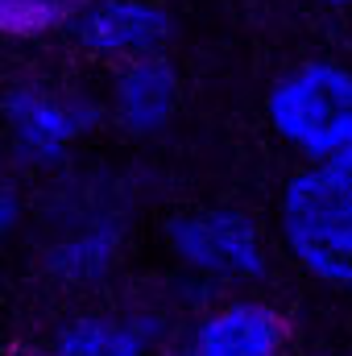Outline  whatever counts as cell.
<instances>
[{"mask_svg": "<svg viewBox=\"0 0 352 356\" xmlns=\"http://www.w3.org/2000/svg\"><path fill=\"white\" fill-rule=\"evenodd\" d=\"M71 46L104 67L162 54L175 42V13L162 0H83L67 21Z\"/></svg>", "mask_w": 352, "mask_h": 356, "instance_id": "obj_6", "label": "cell"}, {"mask_svg": "<svg viewBox=\"0 0 352 356\" xmlns=\"http://www.w3.org/2000/svg\"><path fill=\"white\" fill-rule=\"evenodd\" d=\"M315 4H336V8H344V4H352V0H315Z\"/></svg>", "mask_w": 352, "mask_h": 356, "instance_id": "obj_13", "label": "cell"}, {"mask_svg": "<svg viewBox=\"0 0 352 356\" xmlns=\"http://www.w3.org/2000/svg\"><path fill=\"white\" fill-rule=\"evenodd\" d=\"M104 124L99 91L58 75H13L0 91V162L13 175L50 178Z\"/></svg>", "mask_w": 352, "mask_h": 356, "instance_id": "obj_2", "label": "cell"}, {"mask_svg": "<svg viewBox=\"0 0 352 356\" xmlns=\"http://www.w3.org/2000/svg\"><path fill=\"white\" fill-rule=\"evenodd\" d=\"M104 120L129 137V141H154L162 137L182 112V75L175 58L141 54L129 63H116L104 88Z\"/></svg>", "mask_w": 352, "mask_h": 356, "instance_id": "obj_8", "label": "cell"}, {"mask_svg": "<svg viewBox=\"0 0 352 356\" xmlns=\"http://www.w3.org/2000/svg\"><path fill=\"white\" fill-rule=\"evenodd\" d=\"M63 4H67V8H71V17H75V13H79V4H83V0H63Z\"/></svg>", "mask_w": 352, "mask_h": 356, "instance_id": "obj_12", "label": "cell"}, {"mask_svg": "<svg viewBox=\"0 0 352 356\" xmlns=\"http://www.w3.org/2000/svg\"><path fill=\"white\" fill-rule=\"evenodd\" d=\"M0 356H46V353L38 348V353H0Z\"/></svg>", "mask_w": 352, "mask_h": 356, "instance_id": "obj_14", "label": "cell"}, {"mask_svg": "<svg viewBox=\"0 0 352 356\" xmlns=\"http://www.w3.org/2000/svg\"><path fill=\"white\" fill-rule=\"evenodd\" d=\"M154 356H286V319L265 298L228 294L203 307Z\"/></svg>", "mask_w": 352, "mask_h": 356, "instance_id": "obj_7", "label": "cell"}, {"mask_svg": "<svg viewBox=\"0 0 352 356\" xmlns=\"http://www.w3.org/2000/svg\"><path fill=\"white\" fill-rule=\"evenodd\" d=\"M25 216H29V199H25L17 175L0 162V257H4V249L21 236Z\"/></svg>", "mask_w": 352, "mask_h": 356, "instance_id": "obj_10", "label": "cell"}, {"mask_svg": "<svg viewBox=\"0 0 352 356\" xmlns=\"http://www.w3.org/2000/svg\"><path fill=\"white\" fill-rule=\"evenodd\" d=\"M25 224H33L38 273L67 294H91L125 266L133 207L112 170H83L71 162L50 175L42 203L29 207Z\"/></svg>", "mask_w": 352, "mask_h": 356, "instance_id": "obj_1", "label": "cell"}, {"mask_svg": "<svg viewBox=\"0 0 352 356\" xmlns=\"http://www.w3.org/2000/svg\"><path fill=\"white\" fill-rule=\"evenodd\" d=\"M46 356H154V348L129 327L116 307H79L63 315L46 344Z\"/></svg>", "mask_w": 352, "mask_h": 356, "instance_id": "obj_9", "label": "cell"}, {"mask_svg": "<svg viewBox=\"0 0 352 356\" xmlns=\"http://www.w3.org/2000/svg\"><path fill=\"white\" fill-rule=\"evenodd\" d=\"M278 241L311 282L352 294V149L303 162L278 195Z\"/></svg>", "mask_w": 352, "mask_h": 356, "instance_id": "obj_3", "label": "cell"}, {"mask_svg": "<svg viewBox=\"0 0 352 356\" xmlns=\"http://www.w3.org/2000/svg\"><path fill=\"white\" fill-rule=\"evenodd\" d=\"M269 133L303 162L352 149V63L307 58L282 71L265 91Z\"/></svg>", "mask_w": 352, "mask_h": 356, "instance_id": "obj_5", "label": "cell"}, {"mask_svg": "<svg viewBox=\"0 0 352 356\" xmlns=\"http://www.w3.org/2000/svg\"><path fill=\"white\" fill-rule=\"evenodd\" d=\"M166 257L182 282L203 290H249L269 273V241L262 224L237 203L182 207L162 224Z\"/></svg>", "mask_w": 352, "mask_h": 356, "instance_id": "obj_4", "label": "cell"}, {"mask_svg": "<svg viewBox=\"0 0 352 356\" xmlns=\"http://www.w3.org/2000/svg\"><path fill=\"white\" fill-rule=\"evenodd\" d=\"M0 323H4V266H0Z\"/></svg>", "mask_w": 352, "mask_h": 356, "instance_id": "obj_11", "label": "cell"}]
</instances>
